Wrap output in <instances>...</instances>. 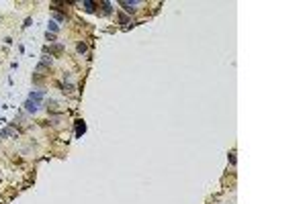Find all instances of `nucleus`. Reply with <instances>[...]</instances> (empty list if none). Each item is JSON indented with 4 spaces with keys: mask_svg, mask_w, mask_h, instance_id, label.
<instances>
[{
    "mask_svg": "<svg viewBox=\"0 0 307 204\" xmlns=\"http://www.w3.org/2000/svg\"><path fill=\"white\" fill-rule=\"evenodd\" d=\"M102 10H104V12L109 14V12L113 10V8H111V2H102Z\"/></svg>",
    "mask_w": 307,
    "mask_h": 204,
    "instance_id": "6e6552de",
    "label": "nucleus"
},
{
    "mask_svg": "<svg viewBox=\"0 0 307 204\" xmlns=\"http://www.w3.org/2000/svg\"><path fill=\"white\" fill-rule=\"evenodd\" d=\"M10 135H14V131H12V129H4V131H0V139L10 137Z\"/></svg>",
    "mask_w": 307,
    "mask_h": 204,
    "instance_id": "0eeeda50",
    "label": "nucleus"
},
{
    "mask_svg": "<svg viewBox=\"0 0 307 204\" xmlns=\"http://www.w3.org/2000/svg\"><path fill=\"white\" fill-rule=\"evenodd\" d=\"M45 37H47V41H55V35H53V33H49V31H47V35H45Z\"/></svg>",
    "mask_w": 307,
    "mask_h": 204,
    "instance_id": "9d476101",
    "label": "nucleus"
},
{
    "mask_svg": "<svg viewBox=\"0 0 307 204\" xmlns=\"http://www.w3.org/2000/svg\"><path fill=\"white\" fill-rule=\"evenodd\" d=\"M86 131V124H84V121H76V135H82Z\"/></svg>",
    "mask_w": 307,
    "mask_h": 204,
    "instance_id": "20e7f679",
    "label": "nucleus"
},
{
    "mask_svg": "<svg viewBox=\"0 0 307 204\" xmlns=\"http://www.w3.org/2000/svg\"><path fill=\"white\" fill-rule=\"evenodd\" d=\"M45 96H47L45 90H31V92H29V100H35V102H41Z\"/></svg>",
    "mask_w": 307,
    "mask_h": 204,
    "instance_id": "f257e3e1",
    "label": "nucleus"
},
{
    "mask_svg": "<svg viewBox=\"0 0 307 204\" xmlns=\"http://www.w3.org/2000/svg\"><path fill=\"white\" fill-rule=\"evenodd\" d=\"M53 16H55L57 21H64V18H66V16H64V14H59V12H53Z\"/></svg>",
    "mask_w": 307,
    "mask_h": 204,
    "instance_id": "9b49d317",
    "label": "nucleus"
},
{
    "mask_svg": "<svg viewBox=\"0 0 307 204\" xmlns=\"http://www.w3.org/2000/svg\"><path fill=\"white\" fill-rule=\"evenodd\" d=\"M78 51L84 53V51H86V43H78Z\"/></svg>",
    "mask_w": 307,
    "mask_h": 204,
    "instance_id": "1a4fd4ad",
    "label": "nucleus"
},
{
    "mask_svg": "<svg viewBox=\"0 0 307 204\" xmlns=\"http://www.w3.org/2000/svg\"><path fill=\"white\" fill-rule=\"evenodd\" d=\"M119 21H121V23H129V18H127L125 14H121V16H119Z\"/></svg>",
    "mask_w": 307,
    "mask_h": 204,
    "instance_id": "f8f14e48",
    "label": "nucleus"
},
{
    "mask_svg": "<svg viewBox=\"0 0 307 204\" xmlns=\"http://www.w3.org/2000/svg\"><path fill=\"white\" fill-rule=\"evenodd\" d=\"M121 6H123L127 12H135V6H139V2H121Z\"/></svg>",
    "mask_w": 307,
    "mask_h": 204,
    "instance_id": "7ed1b4c3",
    "label": "nucleus"
},
{
    "mask_svg": "<svg viewBox=\"0 0 307 204\" xmlns=\"http://www.w3.org/2000/svg\"><path fill=\"white\" fill-rule=\"evenodd\" d=\"M82 6L86 8L88 12H92V10L96 8V2H90V0H84V2H82Z\"/></svg>",
    "mask_w": 307,
    "mask_h": 204,
    "instance_id": "423d86ee",
    "label": "nucleus"
},
{
    "mask_svg": "<svg viewBox=\"0 0 307 204\" xmlns=\"http://www.w3.org/2000/svg\"><path fill=\"white\" fill-rule=\"evenodd\" d=\"M47 31H51V33L55 35V33L59 31V27H57V23H55V21H49V23H47Z\"/></svg>",
    "mask_w": 307,
    "mask_h": 204,
    "instance_id": "39448f33",
    "label": "nucleus"
},
{
    "mask_svg": "<svg viewBox=\"0 0 307 204\" xmlns=\"http://www.w3.org/2000/svg\"><path fill=\"white\" fill-rule=\"evenodd\" d=\"M39 106H41V102H35V100H29L27 98V102H25V108H27V112H37L39 110Z\"/></svg>",
    "mask_w": 307,
    "mask_h": 204,
    "instance_id": "f03ea898",
    "label": "nucleus"
}]
</instances>
